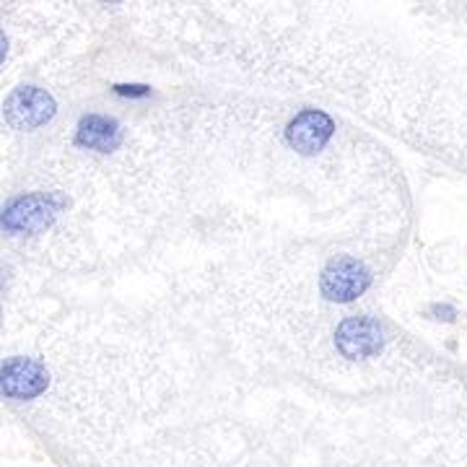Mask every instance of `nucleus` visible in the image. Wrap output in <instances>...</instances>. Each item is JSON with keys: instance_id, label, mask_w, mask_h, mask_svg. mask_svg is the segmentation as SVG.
<instances>
[{"instance_id": "nucleus-4", "label": "nucleus", "mask_w": 467, "mask_h": 467, "mask_svg": "<svg viewBox=\"0 0 467 467\" xmlns=\"http://www.w3.org/2000/svg\"><path fill=\"white\" fill-rule=\"evenodd\" d=\"M0 379H3V395L5 398H11V400H32V398H39L47 389L50 374H47V368L42 367L39 361L16 356V358H8L3 364Z\"/></svg>"}, {"instance_id": "nucleus-6", "label": "nucleus", "mask_w": 467, "mask_h": 467, "mask_svg": "<svg viewBox=\"0 0 467 467\" xmlns=\"http://www.w3.org/2000/svg\"><path fill=\"white\" fill-rule=\"evenodd\" d=\"M330 135H333L330 117L322 115V112H315V109L301 112L288 125V140L301 153H317L319 149H325V143L330 140Z\"/></svg>"}, {"instance_id": "nucleus-5", "label": "nucleus", "mask_w": 467, "mask_h": 467, "mask_svg": "<svg viewBox=\"0 0 467 467\" xmlns=\"http://www.w3.org/2000/svg\"><path fill=\"white\" fill-rule=\"evenodd\" d=\"M335 346L346 358L377 356L384 346L382 325L374 317H348L337 325Z\"/></svg>"}, {"instance_id": "nucleus-8", "label": "nucleus", "mask_w": 467, "mask_h": 467, "mask_svg": "<svg viewBox=\"0 0 467 467\" xmlns=\"http://www.w3.org/2000/svg\"><path fill=\"white\" fill-rule=\"evenodd\" d=\"M115 91L122 97H146L149 86H115Z\"/></svg>"}, {"instance_id": "nucleus-3", "label": "nucleus", "mask_w": 467, "mask_h": 467, "mask_svg": "<svg viewBox=\"0 0 467 467\" xmlns=\"http://www.w3.org/2000/svg\"><path fill=\"white\" fill-rule=\"evenodd\" d=\"M55 112H57L55 99H52L45 88H36V86H21L3 104L5 122L14 130L42 128V125H47L52 117H55Z\"/></svg>"}, {"instance_id": "nucleus-7", "label": "nucleus", "mask_w": 467, "mask_h": 467, "mask_svg": "<svg viewBox=\"0 0 467 467\" xmlns=\"http://www.w3.org/2000/svg\"><path fill=\"white\" fill-rule=\"evenodd\" d=\"M76 143L88 150H99V153H109L122 143V130L117 125V119L107 115H86L78 122L76 130Z\"/></svg>"}, {"instance_id": "nucleus-2", "label": "nucleus", "mask_w": 467, "mask_h": 467, "mask_svg": "<svg viewBox=\"0 0 467 467\" xmlns=\"http://www.w3.org/2000/svg\"><path fill=\"white\" fill-rule=\"evenodd\" d=\"M371 285V273L368 267L350 257V254H337L319 275V291L327 301L348 304L356 301Z\"/></svg>"}, {"instance_id": "nucleus-1", "label": "nucleus", "mask_w": 467, "mask_h": 467, "mask_svg": "<svg viewBox=\"0 0 467 467\" xmlns=\"http://www.w3.org/2000/svg\"><path fill=\"white\" fill-rule=\"evenodd\" d=\"M63 201L50 192H32V195H18L3 208V232L11 236L24 234H39L50 226Z\"/></svg>"}]
</instances>
